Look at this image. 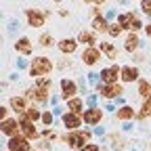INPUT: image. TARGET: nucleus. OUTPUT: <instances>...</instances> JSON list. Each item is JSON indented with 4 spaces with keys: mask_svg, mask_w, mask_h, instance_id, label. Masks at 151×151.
Returning <instances> with one entry per match:
<instances>
[{
    "mask_svg": "<svg viewBox=\"0 0 151 151\" xmlns=\"http://www.w3.org/2000/svg\"><path fill=\"white\" fill-rule=\"evenodd\" d=\"M118 76H122V69L118 65H111V67H105L101 71V80L105 84H116L118 82Z\"/></svg>",
    "mask_w": 151,
    "mask_h": 151,
    "instance_id": "nucleus-4",
    "label": "nucleus"
},
{
    "mask_svg": "<svg viewBox=\"0 0 151 151\" xmlns=\"http://www.w3.org/2000/svg\"><path fill=\"white\" fill-rule=\"evenodd\" d=\"M145 34H147V36H149V38H151V23H149V25H147V27H145Z\"/></svg>",
    "mask_w": 151,
    "mask_h": 151,
    "instance_id": "nucleus-33",
    "label": "nucleus"
},
{
    "mask_svg": "<svg viewBox=\"0 0 151 151\" xmlns=\"http://www.w3.org/2000/svg\"><path fill=\"white\" fill-rule=\"evenodd\" d=\"M21 130H23V134H25L27 139H38V130H36L34 122H29L25 116L21 118Z\"/></svg>",
    "mask_w": 151,
    "mask_h": 151,
    "instance_id": "nucleus-12",
    "label": "nucleus"
},
{
    "mask_svg": "<svg viewBox=\"0 0 151 151\" xmlns=\"http://www.w3.org/2000/svg\"><path fill=\"white\" fill-rule=\"evenodd\" d=\"M92 27L94 32H109V23H107V19L105 17H94V21H92Z\"/></svg>",
    "mask_w": 151,
    "mask_h": 151,
    "instance_id": "nucleus-18",
    "label": "nucleus"
},
{
    "mask_svg": "<svg viewBox=\"0 0 151 151\" xmlns=\"http://www.w3.org/2000/svg\"><path fill=\"white\" fill-rule=\"evenodd\" d=\"M0 118L6 120V107H0Z\"/></svg>",
    "mask_w": 151,
    "mask_h": 151,
    "instance_id": "nucleus-32",
    "label": "nucleus"
},
{
    "mask_svg": "<svg viewBox=\"0 0 151 151\" xmlns=\"http://www.w3.org/2000/svg\"><path fill=\"white\" fill-rule=\"evenodd\" d=\"M118 23L122 25V27H126V29H139L143 23L137 19V15L134 13H122L120 17H118Z\"/></svg>",
    "mask_w": 151,
    "mask_h": 151,
    "instance_id": "nucleus-3",
    "label": "nucleus"
},
{
    "mask_svg": "<svg viewBox=\"0 0 151 151\" xmlns=\"http://www.w3.org/2000/svg\"><path fill=\"white\" fill-rule=\"evenodd\" d=\"M88 139H90V132H71L69 137H65V143L71 149H82Z\"/></svg>",
    "mask_w": 151,
    "mask_h": 151,
    "instance_id": "nucleus-2",
    "label": "nucleus"
},
{
    "mask_svg": "<svg viewBox=\"0 0 151 151\" xmlns=\"http://www.w3.org/2000/svg\"><path fill=\"white\" fill-rule=\"evenodd\" d=\"M78 42H82V44H88V46H94L97 44V38H94V34L92 32H80V36H78Z\"/></svg>",
    "mask_w": 151,
    "mask_h": 151,
    "instance_id": "nucleus-17",
    "label": "nucleus"
},
{
    "mask_svg": "<svg viewBox=\"0 0 151 151\" xmlns=\"http://www.w3.org/2000/svg\"><path fill=\"white\" fill-rule=\"evenodd\" d=\"M67 109H71L73 113H80V111H82V99H69Z\"/></svg>",
    "mask_w": 151,
    "mask_h": 151,
    "instance_id": "nucleus-23",
    "label": "nucleus"
},
{
    "mask_svg": "<svg viewBox=\"0 0 151 151\" xmlns=\"http://www.w3.org/2000/svg\"><path fill=\"white\" fill-rule=\"evenodd\" d=\"M76 46H78V42L71 40V38H65V40L59 42V48H61V52H65V55H71V52L76 50Z\"/></svg>",
    "mask_w": 151,
    "mask_h": 151,
    "instance_id": "nucleus-16",
    "label": "nucleus"
},
{
    "mask_svg": "<svg viewBox=\"0 0 151 151\" xmlns=\"http://www.w3.org/2000/svg\"><path fill=\"white\" fill-rule=\"evenodd\" d=\"M99 59H103V57H101V50L94 48V46H88V48L82 52V61H84L86 65H94Z\"/></svg>",
    "mask_w": 151,
    "mask_h": 151,
    "instance_id": "nucleus-9",
    "label": "nucleus"
},
{
    "mask_svg": "<svg viewBox=\"0 0 151 151\" xmlns=\"http://www.w3.org/2000/svg\"><path fill=\"white\" fill-rule=\"evenodd\" d=\"M80 151H101V147H99V145H94V143H88V145H84Z\"/></svg>",
    "mask_w": 151,
    "mask_h": 151,
    "instance_id": "nucleus-30",
    "label": "nucleus"
},
{
    "mask_svg": "<svg viewBox=\"0 0 151 151\" xmlns=\"http://www.w3.org/2000/svg\"><path fill=\"white\" fill-rule=\"evenodd\" d=\"M145 116H151V97H147V99H145V103H143L141 118H145Z\"/></svg>",
    "mask_w": 151,
    "mask_h": 151,
    "instance_id": "nucleus-27",
    "label": "nucleus"
},
{
    "mask_svg": "<svg viewBox=\"0 0 151 151\" xmlns=\"http://www.w3.org/2000/svg\"><path fill=\"white\" fill-rule=\"evenodd\" d=\"M116 116H118V120H130L132 116H134V109H132V107H122V109H118V113H116Z\"/></svg>",
    "mask_w": 151,
    "mask_h": 151,
    "instance_id": "nucleus-21",
    "label": "nucleus"
},
{
    "mask_svg": "<svg viewBox=\"0 0 151 151\" xmlns=\"http://www.w3.org/2000/svg\"><path fill=\"white\" fill-rule=\"evenodd\" d=\"M19 128H21V124H17V120H11V118L2 120V132L6 137H17V130Z\"/></svg>",
    "mask_w": 151,
    "mask_h": 151,
    "instance_id": "nucleus-10",
    "label": "nucleus"
},
{
    "mask_svg": "<svg viewBox=\"0 0 151 151\" xmlns=\"http://www.w3.org/2000/svg\"><path fill=\"white\" fill-rule=\"evenodd\" d=\"M50 69H52V61L48 59V57H36V59L32 61L29 73H32V78H42V76L50 73Z\"/></svg>",
    "mask_w": 151,
    "mask_h": 151,
    "instance_id": "nucleus-1",
    "label": "nucleus"
},
{
    "mask_svg": "<svg viewBox=\"0 0 151 151\" xmlns=\"http://www.w3.org/2000/svg\"><path fill=\"white\" fill-rule=\"evenodd\" d=\"M82 118H84V122H86V124L94 126V124H99V122H101L103 111H101L99 107H92V109H86V111L82 113Z\"/></svg>",
    "mask_w": 151,
    "mask_h": 151,
    "instance_id": "nucleus-8",
    "label": "nucleus"
},
{
    "mask_svg": "<svg viewBox=\"0 0 151 151\" xmlns=\"http://www.w3.org/2000/svg\"><path fill=\"white\" fill-rule=\"evenodd\" d=\"M99 92L103 94L105 99H113V97H120L124 90H122V86L116 82V84H105V86H99Z\"/></svg>",
    "mask_w": 151,
    "mask_h": 151,
    "instance_id": "nucleus-7",
    "label": "nucleus"
},
{
    "mask_svg": "<svg viewBox=\"0 0 151 151\" xmlns=\"http://www.w3.org/2000/svg\"><path fill=\"white\" fill-rule=\"evenodd\" d=\"M101 50H103V52H107L109 59H116V57H118V50L113 48V44H111V42H101Z\"/></svg>",
    "mask_w": 151,
    "mask_h": 151,
    "instance_id": "nucleus-22",
    "label": "nucleus"
},
{
    "mask_svg": "<svg viewBox=\"0 0 151 151\" xmlns=\"http://www.w3.org/2000/svg\"><path fill=\"white\" fill-rule=\"evenodd\" d=\"M38 42H40L42 46H52V42H55V38H52L50 34H42V36H40V40H38Z\"/></svg>",
    "mask_w": 151,
    "mask_h": 151,
    "instance_id": "nucleus-26",
    "label": "nucleus"
},
{
    "mask_svg": "<svg viewBox=\"0 0 151 151\" xmlns=\"http://www.w3.org/2000/svg\"><path fill=\"white\" fill-rule=\"evenodd\" d=\"M55 2H61V0H55Z\"/></svg>",
    "mask_w": 151,
    "mask_h": 151,
    "instance_id": "nucleus-35",
    "label": "nucleus"
},
{
    "mask_svg": "<svg viewBox=\"0 0 151 151\" xmlns=\"http://www.w3.org/2000/svg\"><path fill=\"white\" fill-rule=\"evenodd\" d=\"M139 92L143 94L145 99H147V97H151V84H149V82H145V80H141V82H139Z\"/></svg>",
    "mask_w": 151,
    "mask_h": 151,
    "instance_id": "nucleus-24",
    "label": "nucleus"
},
{
    "mask_svg": "<svg viewBox=\"0 0 151 151\" xmlns=\"http://www.w3.org/2000/svg\"><path fill=\"white\" fill-rule=\"evenodd\" d=\"M76 82L71 80H61V94H63V99H73V94H76Z\"/></svg>",
    "mask_w": 151,
    "mask_h": 151,
    "instance_id": "nucleus-13",
    "label": "nucleus"
},
{
    "mask_svg": "<svg viewBox=\"0 0 151 151\" xmlns=\"http://www.w3.org/2000/svg\"><path fill=\"white\" fill-rule=\"evenodd\" d=\"M29 139L27 137H11L9 141V151H29Z\"/></svg>",
    "mask_w": 151,
    "mask_h": 151,
    "instance_id": "nucleus-5",
    "label": "nucleus"
},
{
    "mask_svg": "<svg viewBox=\"0 0 151 151\" xmlns=\"http://www.w3.org/2000/svg\"><path fill=\"white\" fill-rule=\"evenodd\" d=\"M15 50L21 52V55H29L32 52V42L27 40V38H19L17 44H15Z\"/></svg>",
    "mask_w": 151,
    "mask_h": 151,
    "instance_id": "nucleus-15",
    "label": "nucleus"
},
{
    "mask_svg": "<svg viewBox=\"0 0 151 151\" xmlns=\"http://www.w3.org/2000/svg\"><path fill=\"white\" fill-rule=\"evenodd\" d=\"M25 118H27L29 122H36V120H40V111H38L36 107H27V111H25Z\"/></svg>",
    "mask_w": 151,
    "mask_h": 151,
    "instance_id": "nucleus-25",
    "label": "nucleus"
},
{
    "mask_svg": "<svg viewBox=\"0 0 151 151\" xmlns=\"http://www.w3.org/2000/svg\"><path fill=\"white\" fill-rule=\"evenodd\" d=\"M120 78L124 82H134V80H139V69L132 67V65H126V67H122V76H120Z\"/></svg>",
    "mask_w": 151,
    "mask_h": 151,
    "instance_id": "nucleus-14",
    "label": "nucleus"
},
{
    "mask_svg": "<svg viewBox=\"0 0 151 151\" xmlns=\"http://www.w3.org/2000/svg\"><path fill=\"white\" fill-rule=\"evenodd\" d=\"M44 21H46V15H44V13L36 11V9H29V11H27V23H29L32 27H42Z\"/></svg>",
    "mask_w": 151,
    "mask_h": 151,
    "instance_id": "nucleus-6",
    "label": "nucleus"
},
{
    "mask_svg": "<svg viewBox=\"0 0 151 151\" xmlns=\"http://www.w3.org/2000/svg\"><path fill=\"white\" fill-rule=\"evenodd\" d=\"M124 48H126L128 52L137 50V48H139V36H137V34H130V36L126 38V44H124Z\"/></svg>",
    "mask_w": 151,
    "mask_h": 151,
    "instance_id": "nucleus-20",
    "label": "nucleus"
},
{
    "mask_svg": "<svg viewBox=\"0 0 151 151\" xmlns=\"http://www.w3.org/2000/svg\"><path fill=\"white\" fill-rule=\"evenodd\" d=\"M63 124L69 128V130H76L80 124H82V118H80V113H73V111H69V113H65L63 116Z\"/></svg>",
    "mask_w": 151,
    "mask_h": 151,
    "instance_id": "nucleus-11",
    "label": "nucleus"
},
{
    "mask_svg": "<svg viewBox=\"0 0 151 151\" xmlns=\"http://www.w3.org/2000/svg\"><path fill=\"white\" fill-rule=\"evenodd\" d=\"M42 122H44V124H48V126L52 124V116H50L48 111H46V113H42Z\"/></svg>",
    "mask_w": 151,
    "mask_h": 151,
    "instance_id": "nucleus-31",
    "label": "nucleus"
},
{
    "mask_svg": "<svg viewBox=\"0 0 151 151\" xmlns=\"http://www.w3.org/2000/svg\"><path fill=\"white\" fill-rule=\"evenodd\" d=\"M94 2H99V4H101V2H105V0H94Z\"/></svg>",
    "mask_w": 151,
    "mask_h": 151,
    "instance_id": "nucleus-34",
    "label": "nucleus"
},
{
    "mask_svg": "<svg viewBox=\"0 0 151 151\" xmlns=\"http://www.w3.org/2000/svg\"><path fill=\"white\" fill-rule=\"evenodd\" d=\"M122 29H124V27H122L120 23H116V25H109V36H113V38H116V36H120V34H122Z\"/></svg>",
    "mask_w": 151,
    "mask_h": 151,
    "instance_id": "nucleus-28",
    "label": "nucleus"
},
{
    "mask_svg": "<svg viewBox=\"0 0 151 151\" xmlns=\"http://www.w3.org/2000/svg\"><path fill=\"white\" fill-rule=\"evenodd\" d=\"M141 11L145 15H151V0H143V2H141Z\"/></svg>",
    "mask_w": 151,
    "mask_h": 151,
    "instance_id": "nucleus-29",
    "label": "nucleus"
},
{
    "mask_svg": "<svg viewBox=\"0 0 151 151\" xmlns=\"http://www.w3.org/2000/svg\"><path fill=\"white\" fill-rule=\"evenodd\" d=\"M11 107H13V111H27V107H25V99L23 97H13L11 99Z\"/></svg>",
    "mask_w": 151,
    "mask_h": 151,
    "instance_id": "nucleus-19",
    "label": "nucleus"
}]
</instances>
